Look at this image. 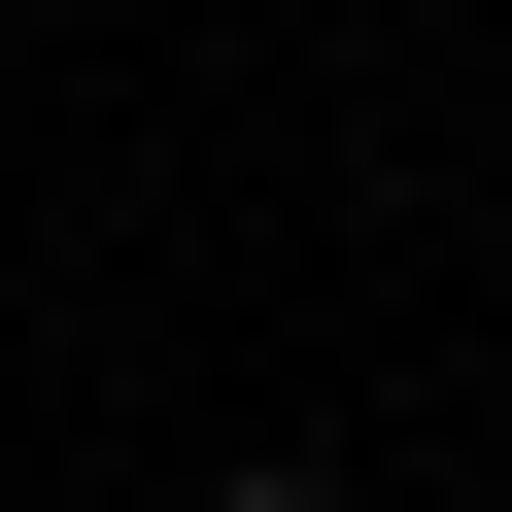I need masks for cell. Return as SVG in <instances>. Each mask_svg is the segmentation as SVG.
I'll return each instance as SVG.
<instances>
[{"mask_svg": "<svg viewBox=\"0 0 512 512\" xmlns=\"http://www.w3.org/2000/svg\"><path fill=\"white\" fill-rule=\"evenodd\" d=\"M205 512H342V478H205Z\"/></svg>", "mask_w": 512, "mask_h": 512, "instance_id": "cell-1", "label": "cell"}]
</instances>
